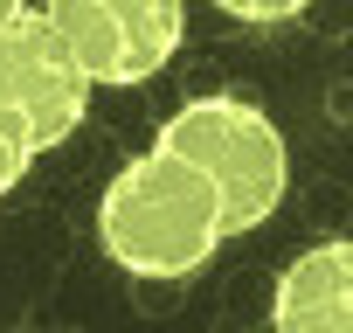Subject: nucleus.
<instances>
[{"label":"nucleus","instance_id":"f257e3e1","mask_svg":"<svg viewBox=\"0 0 353 333\" xmlns=\"http://www.w3.org/2000/svg\"><path fill=\"white\" fill-rule=\"evenodd\" d=\"M222 236L229 222L215 181L166 146L125 160L97 202V243L125 278H194L222 250Z\"/></svg>","mask_w":353,"mask_h":333},{"label":"nucleus","instance_id":"f03ea898","mask_svg":"<svg viewBox=\"0 0 353 333\" xmlns=\"http://www.w3.org/2000/svg\"><path fill=\"white\" fill-rule=\"evenodd\" d=\"M166 153H181L188 166H201V174L215 181L222 195V222L229 236L256 229L277 216L284 188H291V153H284V132L270 125L263 104L236 97V91H208V97H188L181 111H173L159 125Z\"/></svg>","mask_w":353,"mask_h":333},{"label":"nucleus","instance_id":"7ed1b4c3","mask_svg":"<svg viewBox=\"0 0 353 333\" xmlns=\"http://www.w3.org/2000/svg\"><path fill=\"white\" fill-rule=\"evenodd\" d=\"M90 91H97V84H90L83 63L63 49V35L49 28V15L35 8V0L0 21V111L21 125V139L35 146V160L83 125Z\"/></svg>","mask_w":353,"mask_h":333},{"label":"nucleus","instance_id":"20e7f679","mask_svg":"<svg viewBox=\"0 0 353 333\" xmlns=\"http://www.w3.org/2000/svg\"><path fill=\"white\" fill-rule=\"evenodd\" d=\"M90 84H145L188 35V0H35Z\"/></svg>","mask_w":353,"mask_h":333},{"label":"nucleus","instance_id":"39448f33","mask_svg":"<svg viewBox=\"0 0 353 333\" xmlns=\"http://www.w3.org/2000/svg\"><path fill=\"white\" fill-rule=\"evenodd\" d=\"M270 319L284 333H346V319H353V250L312 243L305 257H291L277 292H270Z\"/></svg>","mask_w":353,"mask_h":333},{"label":"nucleus","instance_id":"423d86ee","mask_svg":"<svg viewBox=\"0 0 353 333\" xmlns=\"http://www.w3.org/2000/svg\"><path fill=\"white\" fill-rule=\"evenodd\" d=\"M28 166H35V146L21 139V125H14L8 111H0V195H8V188L28 174Z\"/></svg>","mask_w":353,"mask_h":333},{"label":"nucleus","instance_id":"0eeeda50","mask_svg":"<svg viewBox=\"0 0 353 333\" xmlns=\"http://www.w3.org/2000/svg\"><path fill=\"white\" fill-rule=\"evenodd\" d=\"M222 15H236V21H291V15H305L312 0H215Z\"/></svg>","mask_w":353,"mask_h":333},{"label":"nucleus","instance_id":"6e6552de","mask_svg":"<svg viewBox=\"0 0 353 333\" xmlns=\"http://www.w3.org/2000/svg\"><path fill=\"white\" fill-rule=\"evenodd\" d=\"M14 8H28V0H0V21H8V15H14Z\"/></svg>","mask_w":353,"mask_h":333}]
</instances>
